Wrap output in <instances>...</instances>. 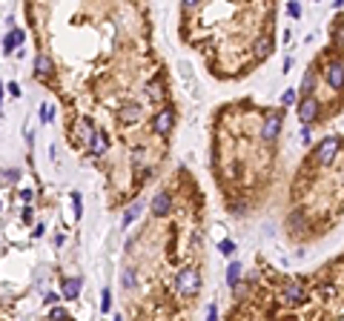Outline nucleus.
<instances>
[{"instance_id": "1", "label": "nucleus", "mask_w": 344, "mask_h": 321, "mask_svg": "<svg viewBox=\"0 0 344 321\" xmlns=\"http://www.w3.org/2000/svg\"><path fill=\"white\" fill-rule=\"evenodd\" d=\"M198 287H201V276H198L195 270H184V272H178V278H175V290L181 292V295H192V292H198Z\"/></svg>"}, {"instance_id": "2", "label": "nucleus", "mask_w": 344, "mask_h": 321, "mask_svg": "<svg viewBox=\"0 0 344 321\" xmlns=\"http://www.w3.org/2000/svg\"><path fill=\"white\" fill-rule=\"evenodd\" d=\"M336 152H338V138L336 135H330V138H324L322 144H318L315 158H318V164H330V161L336 158Z\"/></svg>"}, {"instance_id": "3", "label": "nucleus", "mask_w": 344, "mask_h": 321, "mask_svg": "<svg viewBox=\"0 0 344 321\" xmlns=\"http://www.w3.org/2000/svg\"><path fill=\"white\" fill-rule=\"evenodd\" d=\"M81 290H83V278L81 276H69V278H63V284H60L63 299H69V301L81 299Z\"/></svg>"}, {"instance_id": "4", "label": "nucleus", "mask_w": 344, "mask_h": 321, "mask_svg": "<svg viewBox=\"0 0 344 321\" xmlns=\"http://www.w3.org/2000/svg\"><path fill=\"white\" fill-rule=\"evenodd\" d=\"M315 115H318V101H315V98H304V101H299V118H301V124H313Z\"/></svg>"}, {"instance_id": "5", "label": "nucleus", "mask_w": 344, "mask_h": 321, "mask_svg": "<svg viewBox=\"0 0 344 321\" xmlns=\"http://www.w3.org/2000/svg\"><path fill=\"white\" fill-rule=\"evenodd\" d=\"M327 83L333 89H344V63L341 60H333L327 66Z\"/></svg>"}, {"instance_id": "6", "label": "nucleus", "mask_w": 344, "mask_h": 321, "mask_svg": "<svg viewBox=\"0 0 344 321\" xmlns=\"http://www.w3.org/2000/svg\"><path fill=\"white\" fill-rule=\"evenodd\" d=\"M279 129H281V115L279 112H272V115L264 121V129H261L264 141H276L279 138Z\"/></svg>"}, {"instance_id": "7", "label": "nucleus", "mask_w": 344, "mask_h": 321, "mask_svg": "<svg viewBox=\"0 0 344 321\" xmlns=\"http://www.w3.org/2000/svg\"><path fill=\"white\" fill-rule=\"evenodd\" d=\"M23 37H26V32L12 26V29H9V35L3 37V52H9V55H12V49H17V46L23 43Z\"/></svg>"}, {"instance_id": "8", "label": "nucleus", "mask_w": 344, "mask_h": 321, "mask_svg": "<svg viewBox=\"0 0 344 321\" xmlns=\"http://www.w3.org/2000/svg\"><path fill=\"white\" fill-rule=\"evenodd\" d=\"M152 126H155V132H158V135H167L169 126H172V109H161V112H158V115H155V121H152Z\"/></svg>"}, {"instance_id": "9", "label": "nucleus", "mask_w": 344, "mask_h": 321, "mask_svg": "<svg viewBox=\"0 0 344 321\" xmlns=\"http://www.w3.org/2000/svg\"><path fill=\"white\" fill-rule=\"evenodd\" d=\"M284 295H287V301H290V304H301V301H307V290H304V287H299V284H287Z\"/></svg>"}, {"instance_id": "10", "label": "nucleus", "mask_w": 344, "mask_h": 321, "mask_svg": "<svg viewBox=\"0 0 344 321\" xmlns=\"http://www.w3.org/2000/svg\"><path fill=\"white\" fill-rule=\"evenodd\" d=\"M152 212L158 215V218H164V215L169 212V195H167V192H158V195H155V201H152Z\"/></svg>"}, {"instance_id": "11", "label": "nucleus", "mask_w": 344, "mask_h": 321, "mask_svg": "<svg viewBox=\"0 0 344 321\" xmlns=\"http://www.w3.org/2000/svg\"><path fill=\"white\" fill-rule=\"evenodd\" d=\"M89 144H92V155H103V152H106V146H109V141H106V135H103V132L95 129Z\"/></svg>"}, {"instance_id": "12", "label": "nucleus", "mask_w": 344, "mask_h": 321, "mask_svg": "<svg viewBox=\"0 0 344 321\" xmlns=\"http://www.w3.org/2000/svg\"><path fill=\"white\" fill-rule=\"evenodd\" d=\"M141 210H144V207H141V204H132L129 210L124 212V218H121V224H124V226H129L132 221H135V218H138V215H141Z\"/></svg>"}, {"instance_id": "13", "label": "nucleus", "mask_w": 344, "mask_h": 321, "mask_svg": "<svg viewBox=\"0 0 344 321\" xmlns=\"http://www.w3.org/2000/svg\"><path fill=\"white\" fill-rule=\"evenodd\" d=\"M52 72V60L46 58V55H40V58L35 60V75H49Z\"/></svg>"}, {"instance_id": "14", "label": "nucleus", "mask_w": 344, "mask_h": 321, "mask_svg": "<svg viewBox=\"0 0 344 321\" xmlns=\"http://www.w3.org/2000/svg\"><path fill=\"white\" fill-rule=\"evenodd\" d=\"M238 276H241V264L233 261V264H230V270H227V284L235 287V284H238Z\"/></svg>"}, {"instance_id": "15", "label": "nucleus", "mask_w": 344, "mask_h": 321, "mask_svg": "<svg viewBox=\"0 0 344 321\" xmlns=\"http://www.w3.org/2000/svg\"><path fill=\"white\" fill-rule=\"evenodd\" d=\"M124 118L129 121V124H132V121H138V118H141V106H138V103H129V106H124Z\"/></svg>"}, {"instance_id": "16", "label": "nucleus", "mask_w": 344, "mask_h": 321, "mask_svg": "<svg viewBox=\"0 0 344 321\" xmlns=\"http://www.w3.org/2000/svg\"><path fill=\"white\" fill-rule=\"evenodd\" d=\"M121 284H124V290H135V270H124Z\"/></svg>"}, {"instance_id": "17", "label": "nucleus", "mask_w": 344, "mask_h": 321, "mask_svg": "<svg viewBox=\"0 0 344 321\" xmlns=\"http://www.w3.org/2000/svg\"><path fill=\"white\" fill-rule=\"evenodd\" d=\"M178 72H181V78L187 80V83H192V66L187 63V60H181V63H178Z\"/></svg>"}, {"instance_id": "18", "label": "nucleus", "mask_w": 344, "mask_h": 321, "mask_svg": "<svg viewBox=\"0 0 344 321\" xmlns=\"http://www.w3.org/2000/svg\"><path fill=\"white\" fill-rule=\"evenodd\" d=\"M109 307H112V295H109V290H103L101 292V313H109Z\"/></svg>"}, {"instance_id": "19", "label": "nucleus", "mask_w": 344, "mask_h": 321, "mask_svg": "<svg viewBox=\"0 0 344 321\" xmlns=\"http://www.w3.org/2000/svg\"><path fill=\"white\" fill-rule=\"evenodd\" d=\"M281 103H284V106H293V103H295V89H287V92H281Z\"/></svg>"}, {"instance_id": "20", "label": "nucleus", "mask_w": 344, "mask_h": 321, "mask_svg": "<svg viewBox=\"0 0 344 321\" xmlns=\"http://www.w3.org/2000/svg\"><path fill=\"white\" fill-rule=\"evenodd\" d=\"M310 89H313V72H307L301 80V92H310Z\"/></svg>"}, {"instance_id": "21", "label": "nucleus", "mask_w": 344, "mask_h": 321, "mask_svg": "<svg viewBox=\"0 0 344 321\" xmlns=\"http://www.w3.org/2000/svg\"><path fill=\"white\" fill-rule=\"evenodd\" d=\"M221 253H224V256H233V253H235V247H233V241H221Z\"/></svg>"}, {"instance_id": "22", "label": "nucleus", "mask_w": 344, "mask_h": 321, "mask_svg": "<svg viewBox=\"0 0 344 321\" xmlns=\"http://www.w3.org/2000/svg\"><path fill=\"white\" fill-rule=\"evenodd\" d=\"M287 12H290L293 17H299V15H301V6L295 3V0H290V3H287Z\"/></svg>"}, {"instance_id": "23", "label": "nucleus", "mask_w": 344, "mask_h": 321, "mask_svg": "<svg viewBox=\"0 0 344 321\" xmlns=\"http://www.w3.org/2000/svg\"><path fill=\"white\" fill-rule=\"evenodd\" d=\"M256 52H258V55H264V58H267V55H270V43H267V40H258Z\"/></svg>"}, {"instance_id": "24", "label": "nucleus", "mask_w": 344, "mask_h": 321, "mask_svg": "<svg viewBox=\"0 0 344 321\" xmlns=\"http://www.w3.org/2000/svg\"><path fill=\"white\" fill-rule=\"evenodd\" d=\"M301 141H304V144L313 141V129H310V124H304V129H301Z\"/></svg>"}, {"instance_id": "25", "label": "nucleus", "mask_w": 344, "mask_h": 321, "mask_svg": "<svg viewBox=\"0 0 344 321\" xmlns=\"http://www.w3.org/2000/svg\"><path fill=\"white\" fill-rule=\"evenodd\" d=\"M52 318H69V313H66L63 307H55V310H52Z\"/></svg>"}, {"instance_id": "26", "label": "nucleus", "mask_w": 344, "mask_h": 321, "mask_svg": "<svg viewBox=\"0 0 344 321\" xmlns=\"http://www.w3.org/2000/svg\"><path fill=\"white\" fill-rule=\"evenodd\" d=\"M40 121H43V124H49V121H52V109H49V106L40 109Z\"/></svg>"}, {"instance_id": "27", "label": "nucleus", "mask_w": 344, "mask_h": 321, "mask_svg": "<svg viewBox=\"0 0 344 321\" xmlns=\"http://www.w3.org/2000/svg\"><path fill=\"white\" fill-rule=\"evenodd\" d=\"M9 92H12V98H20V86H17V83H15V80H12V83H9Z\"/></svg>"}, {"instance_id": "28", "label": "nucleus", "mask_w": 344, "mask_h": 321, "mask_svg": "<svg viewBox=\"0 0 344 321\" xmlns=\"http://www.w3.org/2000/svg\"><path fill=\"white\" fill-rule=\"evenodd\" d=\"M58 299H60L58 292H49V295H46V304H55V301H58Z\"/></svg>"}, {"instance_id": "29", "label": "nucleus", "mask_w": 344, "mask_h": 321, "mask_svg": "<svg viewBox=\"0 0 344 321\" xmlns=\"http://www.w3.org/2000/svg\"><path fill=\"white\" fill-rule=\"evenodd\" d=\"M181 3H184V9H195L198 6V0H181Z\"/></svg>"}, {"instance_id": "30", "label": "nucleus", "mask_w": 344, "mask_h": 321, "mask_svg": "<svg viewBox=\"0 0 344 321\" xmlns=\"http://www.w3.org/2000/svg\"><path fill=\"white\" fill-rule=\"evenodd\" d=\"M290 69H293V58L287 55V58H284V72H290Z\"/></svg>"}, {"instance_id": "31", "label": "nucleus", "mask_w": 344, "mask_h": 321, "mask_svg": "<svg viewBox=\"0 0 344 321\" xmlns=\"http://www.w3.org/2000/svg\"><path fill=\"white\" fill-rule=\"evenodd\" d=\"M0 101H3V86H0Z\"/></svg>"}]
</instances>
